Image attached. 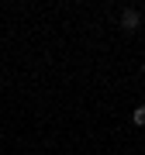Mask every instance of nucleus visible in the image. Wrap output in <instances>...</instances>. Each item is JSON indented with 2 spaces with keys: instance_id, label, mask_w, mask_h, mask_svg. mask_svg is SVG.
I'll list each match as a JSON object with an SVG mask.
<instances>
[{
  "instance_id": "2",
  "label": "nucleus",
  "mask_w": 145,
  "mask_h": 155,
  "mask_svg": "<svg viewBox=\"0 0 145 155\" xmlns=\"http://www.w3.org/2000/svg\"><path fill=\"white\" fill-rule=\"evenodd\" d=\"M131 121L138 124V127H145V104H142V107H135V110H131Z\"/></svg>"
},
{
  "instance_id": "1",
  "label": "nucleus",
  "mask_w": 145,
  "mask_h": 155,
  "mask_svg": "<svg viewBox=\"0 0 145 155\" xmlns=\"http://www.w3.org/2000/svg\"><path fill=\"white\" fill-rule=\"evenodd\" d=\"M121 28L128 31V35H131V31H138V28H142V11H135V7H128V11L121 14Z\"/></svg>"
},
{
  "instance_id": "3",
  "label": "nucleus",
  "mask_w": 145,
  "mask_h": 155,
  "mask_svg": "<svg viewBox=\"0 0 145 155\" xmlns=\"http://www.w3.org/2000/svg\"><path fill=\"white\" fill-rule=\"evenodd\" d=\"M142 72H145V62H142Z\"/></svg>"
}]
</instances>
